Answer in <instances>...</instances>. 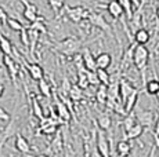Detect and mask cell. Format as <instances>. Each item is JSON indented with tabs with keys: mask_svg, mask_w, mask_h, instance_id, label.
Returning a JSON list of instances; mask_svg holds the SVG:
<instances>
[{
	"mask_svg": "<svg viewBox=\"0 0 159 157\" xmlns=\"http://www.w3.org/2000/svg\"><path fill=\"white\" fill-rule=\"evenodd\" d=\"M96 65H97V68L108 69L112 65V55L108 53H100L96 57Z\"/></svg>",
	"mask_w": 159,
	"mask_h": 157,
	"instance_id": "cell-19",
	"label": "cell"
},
{
	"mask_svg": "<svg viewBox=\"0 0 159 157\" xmlns=\"http://www.w3.org/2000/svg\"><path fill=\"white\" fill-rule=\"evenodd\" d=\"M56 109H57V116H58V119L61 120V121H65V123H68L69 120H71V117H72V113H71V110L68 109V106H66V104L64 101H57L56 102Z\"/></svg>",
	"mask_w": 159,
	"mask_h": 157,
	"instance_id": "cell-13",
	"label": "cell"
},
{
	"mask_svg": "<svg viewBox=\"0 0 159 157\" xmlns=\"http://www.w3.org/2000/svg\"><path fill=\"white\" fill-rule=\"evenodd\" d=\"M38 86H39V91H40L42 95L46 96V98H51V87L44 77L38 80Z\"/></svg>",
	"mask_w": 159,
	"mask_h": 157,
	"instance_id": "cell-26",
	"label": "cell"
},
{
	"mask_svg": "<svg viewBox=\"0 0 159 157\" xmlns=\"http://www.w3.org/2000/svg\"><path fill=\"white\" fill-rule=\"evenodd\" d=\"M96 99L98 104L105 105V102H107V86L105 84H98V90L96 91Z\"/></svg>",
	"mask_w": 159,
	"mask_h": 157,
	"instance_id": "cell-32",
	"label": "cell"
},
{
	"mask_svg": "<svg viewBox=\"0 0 159 157\" xmlns=\"http://www.w3.org/2000/svg\"><path fill=\"white\" fill-rule=\"evenodd\" d=\"M86 77H87V81L90 86H98L100 84L96 70H89V69H86Z\"/></svg>",
	"mask_w": 159,
	"mask_h": 157,
	"instance_id": "cell-35",
	"label": "cell"
},
{
	"mask_svg": "<svg viewBox=\"0 0 159 157\" xmlns=\"http://www.w3.org/2000/svg\"><path fill=\"white\" fill-rule=\"evenodd\" d=\"M131 61H133L134 66L139 69L141 73V80L145 83L147 80V65L149 61V51L144 44H136L134 43L133 53H131Z\"/></svg>",
	"mask_w": 159,
	"mask_h": 157,
	"instance_id": "cell-1",
	"label": "cell"
},
{
	"mask_svg": "<svg viewBox=\"0 0 159 157\" xmlns=\"http://www.w3.org/2000/svg\"><path fill=\"white\" fill-rule=\"evenodd\" d=\"M131 6H133V8H141L143 7V3H140V0H130Z\"/></svg>",
	"mask_w": 159,
	"mask_h": 157,
	"instance_id": "cell-41",
	"label": "cell"
},
{
	"mask_svg": "<svg viewBox=\"0 0 159 157\" xmlns=\"http://www.w3.org/2000/svg\"><path fill=\"white\" fill-rule=\"evenodd\" d=\"M10 117H11L10 113L0 106V120H2V121H8V120H10Z\"/></svg>",
	"mask_w": 159,
	"mask_h": 157,
	"instance_id": "cell-39",
	"label": "cell"
},
{
	"mask_svg": "<svg viewBox=\"0 0 159 157\" xmlns=\"http://www.w3.org/2000/svg\"><path fill=\"white\" fill-rule=\"evenodd\" d=\"M139 95H140V88H134L133 91L129 94V96L126 98V101L123 102V109H125V114L130 113L134 110V108L137 106V102H139Z\"/></svg>",
	"mask_w": 159,
	"mask_h": 157,
	"instance_id": "cell-11",
	"label": "cell"
},
{
	"mask_svg": "<svg viewBox=\"0 0 159 157\" xmlns=\"http://www.w3.org/2000/svg\"><path fill=\"white\" fill-rule=\"evenodd\" d=\"M136 114V120L137 123H140L144 128H149L155 124V120H157L158 114L154 110H145V109H140Z\"/></svg>",
	"mask_w": 159,
	"mask_h": 157,
	"instance_id": "cell-5",
	"label": "cell"
},
{
	"mask_svg": "<svg viewBox=\"0 0 159 157\" xmlns=\"http://www.w3.org/2000/svg\"><path fill=\"white\" fill-rule=\"evenodd\" d=\"M30 106H32V113L35 114V117H38L39 120H40L42 117H44V113H43V109H42L40 102H39L35 96H33L32 101H30Z\"/></svg>",
	"mask_w": 159,
	"mask_h": 157,
	"instance_id": "cell-30",
	"label": "cell"
},
{
	"mask_svg": "<svg viewBox=\"0 0 159 157\" xmlns=\"http://www.w3.org/2000/svg\"><path fill=\"white\" fill-rule=\"evenodd\" d=\"M96 73H97V77H98L100 84H105V86H108V83L111 81V74L107 72V69L97 68L96 69Z\"/></svg>",
	"mask_w": 159,
	"mask_h": 157,
	"instance_id": "cell-31",
	"label": "cell"
},
{
	"mask_svg": "<svg viewBox=\"0 0 159 157\" xmlns=\"http://www.w3.org/2000/svg\"><path fill=\"white\" fill-rule=\"evenodd\" d=\"M133 37H134V43L136 44H144L145 46L151 40V33L145 28H139V29H136Z\"/></svg>",
	"mask_w": 159,
	"mask_h": 157,
	"instance_id": "cell-18",
	"label": "cell"
},
{
	"mask_svg": "<svg viewBox=\"0 0 159 157\" xmlns=\"http://www.w3.org/2000/svg\"><path fill=\"white\" fill-rule=\"evenodd\" d=\"M154 137H155V142H157V146L159 147V114L154 124Z\"/></svg>",
	"mask_w": 159,
	"mask_h": 157,
	"instance_id": "cell-38",
	"label": "cell"
},
{
	"mask_svg": "<svg viewBox=\"0 0 159 157\" xmlns=\"http://www.w3.org/2000/svg\"><path fill=\"white\" fill-rule=\"evenodd\" d=\"M14 146H15V149H17L20 153H22V155H29V153L32 152V146H30L29 141L26 139L22 134H20V132L15 134Z\"/></svg>",
	"mask_w": 159,
	"mask_h": 157,
	"instance_id": "cell-10",
	"label": "cell"
},
{
	"mask_svg": "<svg viewBox=\"0 0 159 157\" xmlns=\"http://www.w3.org/2000/svg\"><path fill=\"white\" fill-rule=\"evenodd\" d=\"M18 132V124H17V117H13L10 120H8V124L7 127L4 128V131H3L2 134V138H0V147L4 145V142L8 139V138H11L13 135H15Z\"/></svg>",
	"mask_w": 159,
	"mask_h": 157,
	"instance_id": "cell-8",
	"label": "cell"
},
{
	"mask_svg": "<svg viewBox=\"0 0 159 157\" xmlns=\"http://www.w3.org/2000/svg\"><path fill=\"white\" fill-rule=\"evenodd\" d=\"M22 62L25 63L26 70H28V73H29V76H30L32 80L38 81V80H40L42 77H44V70H43V68H42L39 63H35V62L28 63L26 61H22Z\"/></svg>",
	"mask_w": 159,
	"mask_h": 157,
	"instance_id": "cell-12",
	"label": "cell"
},
{
	"mask_svg": "<svg viewBox=\"0 0 159 157\" xmlns=\"http://www.w3.org/2000/svg\"><path fill=\"white\" fill-rule=\"evenodd\" d=\"M6 25H8V28L14 32H20L21 29L24 28V25L18 19H15V18H8V17H7V21H6Z\"/></svg>",
	"mask_w": 159,
	"mask_h": 157,
	"instance_id": "cell-34",
	"label": "cell"
},
{
	"mask_svg": "<svg viewBox=\"0 0 159 157\" xmlns=\"http://www.w3.org/2000/svg\"><path fill=\"white\" fill-rule=\"evenodd\" d=\"M6 21H7V14H6L4 10H2V8H0V22L6 23Z\"/></svg>",
	"mask_w": 159,
	"mask_h": 157,
	"instance_id": "cell-40",
	"label": "cell"
},
{
	"mask_svg": "<svg viewBox=\"0 0 159 157\" xmlns=\"http://www.w3.org/2000/svg\"><path fill=\"white\" fill-rule=\"evenodd\" d=\"M136 123H137L136 114H134V112H130V113L125 114V117L120 121V124H122V127H123V131H127V129H129L130 127H133Z\"/></svg>",
	"mask_w": 159,
	"mask_h": 157,
	"instance_id": "cell-27",
	"label": "cell"
},
{
	"mask_svg": "<svg viewBox=\"0 0 159 157\" xmlns=\"http://www.w3.org/2000/svg\"><path fill=\"white\" fill-rule=\"evenodd\" d=\"M0 51L3 54H6V55L13 57V44L2 32H0Z\"/></svg>",
	"mask_w": 159,
	"mask_h": 157,
	"instance_id": "cell-23",
	"label": "cell"
},
{
	"mask_svg": "<svg viewBox=\"0 0 159 157\" xmlns=\"http://www.w3.org/2000/svg\"><path fill=\"white\" fill-rule=\"evenodd\" d=\"M50 149L51 153H60L62 150V134L61 132H56L54 134V138L50 143Z\"/></svg>",
	"mask_w": 159,
	"mask_h": 157,
	"instance_id": "cell-25",
	"label": "cell"
},
{
	"mask_svg": "<svg viewBox=\"0 0 159 157\" xmlns=\"http://www.w3.org/2000/svg\"><path fill=\"white\" fill-rule=\"evenodd\" d=\"M24 4V11H22V15L26 21L29 22H33V21L38 19L39 17V11H38V7L32 3H29V0H21Z\"/></svg>",
	"mask_w": 159,
	"mask_h": 157,
	"instance_id": "cell-9",
	"label": "cell"
},
{
	"mask_svg": "<svg viewBox=\"0 0 159 157\" xmlns=\"http://www.w3.org/2000/svg\"><path fill=\"white\" fill-rule=\"evenodd\" d=\"M72 84L69 83V80L66 77H64L62 80V86H61V98H65L68 96V92H69V88H71Z\"/></svg>",
	"mask_w": 159,
	"mask_h": 157,
	"instance_id": "cell-36",
	"label": "cell"
},
{
	"mask_svg": "<svg viewBox=\"0 0 159 157\" xmlns=\"http://www.w3.org/2000/svg\"><path fill=\"white\" fill-rule=\"evenodd\" d=\"M131 141L129 139H122L116 143V153L119 156H127L131 152Z\"/></svg>",
	"mask_w": 159,
	"mask_h": 157,
	"instance_id": "cell-21",
	"label": "cell"
},
{
	"mask_svg": "<svg viewBox=\"0 0 159 157\" xmlns=\"http://www.w3.org/2000/svg\"><path fill=\"white\" fill-rule=\"evenodd\" d=\"M4 91H6V87H4V84L0 81V98H2L3 95H4Z\"/></svg>",
	"mask_w": 159,
	"mask_h": 157,
	"instance_id": "cell-42",
	"label": "cell"
},
{
	"mask_svg": "<svg viewBox=\"0 0 159 157\" xmlns=\"http://www.w3.org/2000/svg\"><path fill=\"white\" fill-rule=\"evenodd\" d=\"M155 96H157V98H158V102H159V91L157 92V95H155Z\"/></svg>",
	"mask_w": 159,
	"mask_h": 157,
	"instance_id": "cell-44",
	"label": "cell"
},
{
	"mask_svg": "<svg viewBox=\"0 0 159 157\" xmlns=\"http://www.w3.org/2000/svg\"><path fill=\"white\" fill-rule=\"evenodd\" d=\"M105 8H107V11L111 14V17L114 18V19H120L122 15L125 14L123 8H122V6L119 4L118 0H111V2L105 6Z\"/></svg>",
	"mask_w": 159,
	"mask_h": 157,
	"instance_id": "cell-17",
	"label": "cell"
},
{
	"mask_svg": "<svg viewBox=\"0 0 159 157\" xmlns=\"http://www.w3.org/2000/svg\"><path fill=\"white\" fill-rule=\"evenodd\" d=\"M64 10H65V14L69 18V21H72L73 23H80L83 19H87L89 14H90V10L82 7V6H76V7L64 6Z\"/></svg>",
	"mask_w": 159,
	"mask_h": 157,
	"instance_id": "cell-3",
	"label": "cell"
},
{
	"mask_svg": "<svg viewBox=\"0 0 159 157\" xmlns=\"http://www.w3.org/2000/svg\"><path fill=\"white\" fill-rule=\"evenodd\" d=\"M83 91H84V90H82L78 84H72L71 88H69V92H68V98L71 99V101H73V102L82 101V99H83V96H84Z\"/></svg>",
	"mask_w": 159,
	"mask_h": 157,
	"instance_id": "cell-22",
	"label": "cell"
},
{
	"mask_svg": "<svg viewBox=\"0 0 159 157\" xmlns=\"http://www.w3.org/2000/svg\"><path fill=\"white\" fill-rule=\"evenodd\" d=\"M118 2L122 6V8H123L125 15L127 17V19H130L131 15H133V6H131L130 0H118Z\"/></svg>",
	"mask_w": 159,
	"mask_h": 157,
	"instance_id": "cell-33",
	"label": "cell"
},
{
	"mask_svg": "<svg viewBox=\"0 0 159 157\" xmlns=\"http://www.w3.org/2000/svg\"><path fill=\"white\" fill-rule=\"evenodd\" d=\"M3 65L7 68V72L10 74V78L13 81V84L17 87V77L20 74V66L17 65V62L14 61V58L11 55H6L3 54Z\"/></svg>",
	"mask_w": 159,
	"mask_h": 157,
	"instance_id": "cell-6",
	"label": "cell"
},
{
	"mask_svg": "<svg viewBox=\"0 0 159 157\" xmlns=\"http://www.w3.org/2000/svg\"><path fill=\"white\" fill-rule=\"evenodd\" d=\"M21 33V36H20V39H21V43L24 44L25 47H29V36H28V29L24 26L22 29L20 31Z\"/></svg>",
	"mask_w": 159,
	"mask_h": 157,
	"instance_id": "cell-37",
	"label": "cell"
},
{
	"mask_svg": "<svg viewBox=\"0 0 159 157\" xmlns=\"http://www.w3.org/2000/svg\"><path fill=\"white\" fill-rule=\"evenodd\" d=\"M145 128L143 127L140 123H136L133 127H130L127 131H125V135H123V139H129V141H134L137 138H140L143 134H144Z\"/></svg>",
	"mask_w": 159,
	"mask_h": 157,
	"instance_id": "cell-15",
	"label": "cell"
},
{
	"mask_svg": "<svg viewBox=\"0 0 159 157\" xmlns=\"http://www.w3.org/2000/svg\"><path fill=\"white\" fill-rule=\"evenodd\" d=\"M82 46V41L79 39L73 37V36H68L64 40H61L60 43H57V48L65 55H72L79 51V48Z\"/></svg>",
	"mask_w": 159,
	"mask_h": 157,
	"instance_id": "cell-2",
	"label": "cell"
},
{
	"mask_svg": "<svg viewBox=\"0 0 159 157\" xmlns=\"http://www.w3.org/2000/svg\"><path fill=\"white\" fill-rule=\"evenodd\" d=\"M82 61H83V66L89 70H96L97 65H96V57L91 54V51L87 47H84L82 50Z\"/></svg>",
	"mask_w": 159,
	"mask_h": 157,
	"instance_id": "cell-14",
	"label": "cell"
},
{
	"mask_svg": "<svg viewBox=\"0 0 159 157\" xmlns=\"http://www.w3.org/2000/svg\"><path fill=\"white\" fill-rule=\"evenodd\" d=\"M144 90L148 95H157V92L159 91V80L157 77L149 78L148 81L144 83Z\"/></svg>",
	"mask_w": 159,
	"mask_h": 157,
	"instance_id": "cell-24",
	"label": "cell"
},
{
	"mask_svg": "<svg viewBox=\"0 0 159 157\" xmlns=\"http://www.w3.org/2000/svg\"><path fill=\"white\" fill-rule=\"evenodd\" d=\"M78 84L82 90H87L89 88V81H87V77H86V68H80L78 69Z\"/></svg>",
	"mask_w": 159,
	"mask_h": 157,
	"instance_id": "cell-28",
	"label": "cell"
},
{
	"mask_svg": "<svg viewBox=\"0 0 159 157\" xmlns=\"http://www.w3.org/2000/svg\"><path fill=\"white\" fill-rule=\"evenodd\" d=\"M96 146H97V155L102 157L111 156V145H109V139L102 129L97 127V137H96Z\"/></svg>",
	"mask_w": 159,
	"mask_h": 157,
	"instance_id": "cell-4",
	"label": "cell"
},
{
	"mask_svg": "<svg viewBox=\"0 0 159 157\" xmlns=\"http://www.w3.org/2000/svg\"><path fill=\"white\" fill-rule=\"evenodd\" d=\"M47 3H48V6L51 7V10L54 11L56 17L58 18L60 13L64 10V6H65V0H47Z\"/></svg>",
	"mask_w": 159,
	"mask_h": 157,
	"instance_id": "cell-29",
	"label": "cell"
},
{
	"mask_svg": "<svg viewBox=\"0 0 159 157\" xmlns=\"http://www.w3.org/2000/svg\"><path fill=\"white\" fill-rule=\"evenodd\" d=\"M97 127H98L100 129H102V131H108V129H111V127H112L111 114H108V113L100 114L98 119H97Z\"/></svg>",
	"mask_w": 159,
	"mask_h": 157,
	"instance_id": "cell-20",
	"label": "cell"
},
{
	"mask_svg": "<svg viewBox=\"0 0 159 157\" xmlns=\"http://www.w3.org/2000/svg\"><path fill=\"white\" fill-rule=\"evenodd\" d=\"M155 14H157V17H158V19H159V6L157 7V10H155Z\"/></svg>",
	"mask_w": 159,
	"mask_h": 157,
	"instance_id": "cell-43",
	"label": "cell"
},
{
	"mask_svg": "<svg viewBox=\"0 0 159 157\" xmlns=\"http://www.w3.org/2000/svg\"><path fill=\"white\" fill-rule=\"evenodd\" d=\"M134 88H136V87H134L133 84H131L130 81L127 80V78L122 77L120 80H119V95H120L122 102L126 101V98L129 96V94L133 91Z\"/></svg>",
	"mask_w": 159,
	"mask_h": 157,
	"instance_id": "cell-16",
	"label": "cell"
},
{
	"mask_svg": "<svg viewBox=\"0 0 159 157\" xmlns=\"http://www.w3.org/2000/svg\"><path fill=\"white\" fill-rule=\"evenodd\" d=\"M87 21L90 22V25H93V26H96V28H100V29H102V31L111 33V26H109V23L105 21V18L102 17V14L90 11V14H89V17H87Z\"/></svg>",
	"mask_w": 159,
	"mask_h": 157,
	"instance_id": "cell-7",
	"label": "cell"
}]
</instances>
